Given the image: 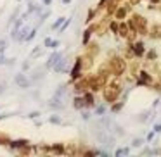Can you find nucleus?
I'll return each mask as SVG.
<instances>
[{
    "instance_id": "1",
    "label": "nucleus",
    "mask_w": 161,
    "mask_h": 157,
    "mask_svg": "<svg viewBox=\"0 0 161 157\" xmlns=\"http://www.w3.org/2000/svg\"><path fill=\"white\" fill-rule=\"evenodd\" d=\"M104 100L106 102H116V99L121 95V85L120 83H116V81H113L109 86H106L104 88Z\"/></svg>"
},
{
    "instance_id": "2",
    "label": "nucleus",
    "mask_w": 161,
    "mask_h": 157,
    "mask_svg": "<svg viewBox=\"0 0 161 157\" xmlns=\"http://www.w3.org/2000/svg\"><path fill=\"white\" fill-rule=\"evenodd\" d=\"M109 67H111V74L120 76V74H123V73H125L127 64H125V60H123L121 57H113V59L109 60Z\"/></svg>"
},
{
    "instance_id": "3",
    "label": "nucleus",
    "mask_w": 161,
    "mask_h": 157,
    "mask_svg": "<svg viewBox=\"0 0 161 157\" xmlns=\"http://www.w3.org/2000/svg\"><path fill=\"white\" fill-rule=\"evenodd\" d=\"M83 67H85V66H83V57H78L76 62H75V66H73V69L69 71V76H71L73 81L83 78Z\"/></svg>"
},
{
    "instance_id": "4",
    "label": "nucleus",
    "mask_w": 161,
    "mask_h": 157,
    "mask_svg": "<svg viewBox=\"0 0 161 157\" xmlns=\"http://www.w3.org/2000/svg\"><path fill=\"white\" fill-rule=\"evenodd\" d=\"M137 85L139 86H153L154 85V80H153V74L146 69H142L139 73V80H137Z\"/></svg>"
},
{
    "instance_id": "5",
    "label": "nucleus",
    "mask_w": 161,
    "mask_h": 157,
    "mask_svg": "<svg viewBox=\"0 0 161 157\" xmlns=\"http://www.w3.org/2000/svg\"><path fill=\"white\" fill-rule=\"evenodd\" d=\"M14 81H16V85L19 86V88H29L31 86V78H28L24 73H17L16 76H14Z\"/></svg>"
},
{
    "instance_id": "6",
    "label": "nucleus",
    "mask_w": 161,
    "mask_h": 157,
    "mask_svg": "<svg viewBox=\"0 0 161 157\" xmlns=\"http://www.w3.org/2000/svg\"><path fill=\"white\" fill-rule=\"evenodd\" d=\"M52 69H54L55 73H68V74H69V71H71V69H69V60H68L66 57H61Z\"/></svg>"
},
{
    "instance_id": "7",
    "label": "nucleus",
    "mask_w": 161,
    "mask_h": 157,
    "mask_svg": "<svg viewBox=\"0 0 161 157\" xmlns=\"http://www.w3.org/2000/svg\"><path fill=\"white\" fill-rule=\"evenodd\" d=\"M130 9H132L130 3H128V5H120V7L116 9V12H114V19H127Z\"/></svg>"
},
{
    "instance_id": "8",
    "label": "nucleus",
    "mask_w": 161,
    "mask_h": 157,
    "mask_svg": "<svg viewBox=\"0 0 161 157\" xmlns=\"http://www.w3.org/2000/svg\"><path fill=\"white\" fill-rule=\"evenodd\" d=\"M26 145H29V142L28 140H24V138H17V140H10V143H9V147H10V150H21L23 147H26Z\"/></svg>"
},
{
    "instance_id": "9",
    "label": "nucleus",
    "mask_w": 161,
    "mask_h": 157,
    "mask_svg": "<svg viewBox=\"0 0 161 157\" xmlns=\"http://www.w3.org/2000/svg\"><path fill=\"white\" fill-rule=\"evenodd\" d=\"M134 52H135V57H137V59H142V57L146 55V43H144V41L134 43Z\"/></svg>"
},
{
    "instance_id": "10",
    "label": "nucleus",
    "mask_w": 161,
    "mask_h": 157,
    "mask_svg": "<svg viewBox=\"0 0 161 157\" xmlns=\"http://www.w3.org/2000/svg\"><path fill=\"white\" fill-rule=\"evenodd\" d=\"M61 57H62V54H61V52H54V54H52V55H50V57L47 59V62H45V67H47V69L54 67V66L57 64V60H59Z\"/></svg>"
},
{
    "instance_id": "11",
    "label": "nucleus",
    "mask_w": 161,
    "mask_h": 157,
    "mask_svg": "<svg viewBox=\"0 0 161 157\" xmlns=\"http://www.w3.org/2000/svg\"><path fill=\"white\" fill-rule=\"evenodd\" d=\"M95 31V24H92V26H88L85 31H83V40H82V45L83 47H87L88 45V41H90V36H92V33Z\"/></svg>"
},
{
    "instance_id": "12",
    "label": "nucleus",
    "mask_w": 161,
    "mask_h": 157,
    "mask_svg": "<svg viewBox=\"0 0 161 157\" xmlns=\"http://www.w3.org/2000/svg\"><path fill=\"white\" fill-rule=\"evenodd\" d=\"M83 99H85V105H87V109H92V107H95V97H94V93L92 92H85L83 93Z\"/></svg>"
},
{
    "instance_id": "13",
    "label": "nucleus",
    "mask_w": 161,
    "mask_h": 157,
    "mask_svg": "<svg viewBox=\"0 0 161 157\" xmlns=\"http://www.w3.org/2000/svg\"><path fill=\"white\" fill-rule=\"evenodd\" d=\"M73 107H75V109H78V111H83V109H87L83 95H78V97H75V99H73Z\"/></svg>"
},
{
    "instance_id": "14",
    "label": "nucleus",
    "mask_w": 161,
    "mask_h": 157,
    "mask_svg": "<svg viewBox=\"0 0 161 157\" xmlns=\"http://www.w3.org/2000/svg\"><path fill=\"white\" fill-rule=\"evenodd\" d=\"M29 28L28 26H23V28H19V31H17V40L16 41H26V38H28V35H29Z\"/></svg>"
},
{
    "instance_id": "15",
    "label": "nucleus",
    "mask_w": 161,
    "mask_h": 157,
    "mask_svg": "<svg viewBox=\"0 0 161 157\" xmlns=\"http://www.w3.org/2000/svg\"><path fill=\"white\" fill-rule=\"evenodd\" d=\"M128 33H130V24H128V22H121V24H120V35L127 38Z\"/></svg>"
},
{
    "instance_id": "16",
    "label": "nucleus",
    "mask_w": 161,
    "mask_h": 157,
    "mask_svg": "<svg viewBox=\"0 0 161 157\" xmlns=\"http://www.w3.org/2000/svg\"><path fill=\"white\" fill-rule=\"evenodd\" d=\"M50 152H52V154H66V149H64L61 143H54V145L50 147Z\"/></svg>"
},
{
    "instance_id": "17",
    "label": "nucleus",
    "mask_w": 161,
    "mask_h": 157,
    "mask_svg": "<svg viewBox=\"0 0 161 157\" xmlns=\"http://www.w3.org/2000/svg\"><path fill=\"white\" fill-rule=\"evenodd\" d=\"M66 93H68V85H62V86H57V90H55V93H54V95L62 99Z\"/></svg>"
},
{
    "instance_id": "18",
    "label": "nucleus",
    "mask_w": 161,
    "mask_h": 157,
    "mask_svg": "<svg viewBox=\"0 0 161 157\" xmlns=\"http://www.w3.org/2000/svg\"><path fill=\"white\" fill-rule=\"evenodd\" d=\"M130 154V147H121V149H116L114 150V156L121 157V156H128Z\"/></svg>"
},
{
    "instance_id": "19",
    "label": "nucleus",
    "mask_w": 161,
    "mask_h": 157,
    "mask_svg": "<svg viewBox=\"0 0 161 157\" xmlns=\"http://www.w3.org/2000/svg\"><path fill=\"white\" fill-rule=\"evenodd\" d=\"M109 29H111V33L120 35V22H118V21H111V22H109Z\"/></svg>"
},
{
    "instance_id": "20",
    "label": "nucleus",
    "mask_w": 161,
    "mask_h": 157,
    "mask_svg": "<svg viewBox=\"0 0 161 157\" xmlns=\"http://www.w3.org/2000/svg\"><path fill=\"white\" fill-rule=\"evenodd\" d=\"M156 57H158V52H156L154 48H151L149 52H146V59H147V60L153 62V60H156Z\"/></svg>"
},
{
    "instance_id": "21",
    "label": "nucleus",
    "mask_w": 161,
    "mask_h": 157,
    "mask_svg": "<svg viewBox=\"0 0 161 157\" xmlns=\"http://www.w3.org/2000/svg\"><path fill=\"white\" fill-rule=\"evenodd\" d=\"M123 105H125V102H118V104H113V105H111V112H114V114H116V112H120V111L123 109Z\"/></svg>"
},
{
    "instance_id": "22",
    "label": "nucleus",
    "mask_w": 161,
    "mask_h": 157,
    "mask_svg": "<svg viewBox=\"0 0 161 157\" xmlns=\"http://www.w3.org/2000/svg\"><path fill=\"white\" fill-rule=\"evenodd\" d=\"M49 123H52V124H64V123H62V119H61L57 114L50 116V118H49Z\"/></svg>"
},
{
    "instance_id": "23",
    "label": "nucleus",
    "mask_w": 161,
    "mask_h": 157,
    "mask_svg": "<svg viewBox=\"0 0 161 157\" xmlns=\"http://www.w3.org/2000/svg\"><path fill=\"white\" fill-rule=\"evenodd\" d=\"M113 133L118 135V137H123V135H125V131H123V128H121L120 124H113Z\"/></svg>"
},
{
    "instance_id": "24",
    "label": "nucleus",
    "mask_w": 161,
    "mask_h": 157,
    "mask_svg": "<svg viewBox=\"0 0 161 157\" xmlns=\"http://www.w3.org/2000/svg\"><path fill=\"white\" fill-rule=\"evenodd\" d=\"M106 111H108V107H106L104 104L95 107V114H97V116H104V114H106Z\"/></svg>"
},
{
    "instance_id": "25",
    "label": "nucleus",
    "mask_w": 161,
    "mask_h": 157,
    "mask_svg": "<svg viewBox=\"0 0 161 157\" xmlns=\"http://www.w3.org/2000/svg\"><path fill=\"white\" fill-rule=\"evenodd\" d=\"M64 21H66V17H59V19H57V21L52 24V29H59V28L64 24Z\"/></svg>"
},
{
    "instance_id": "26",
    "label": "nucleus",
    "mask_w": 161,
    "mask_h": 157,
    "mask_svg": "<svg viewBox=\"0 0 161 157\" xmlns=\"http://www.w3.org/2000/svg\"><path fill=\"white\" fill-rule=\"evenodd\" d=\"M146 142H147V140H144V138H135V140L132 142V147H142Z\"/></svg>"
},
{
    "instance_id": "27",
    "label": "nucleus",
    "mask_w": 161,
    "mask_h": 157,
    "mask_svg": "<svg viewBox=\"0 0 161 157\" xmlns=\"http://www.w3.org/2000/svg\"><path fill=\"white\" fill-rule=\"evenodd\" d=\"M28 12L31 14V12H40V7L36 5V3H33V2H29V7H28Z\"/></svg>"
},
{
    "instance_id": "28",
    "label": "nucleus",
    "mask_w": 161,
    "mask_h": 157,
    "mask_svg": "<svg viewBox=\"0 0 161 157\" xmlns=\"http://www.w3.org/2000/svg\"><path fill=\"white\" fill-rule=\"evenodd\" d=\"M97 12H99V10H88V14H87V24L94 21V17H95V14H97Z\"/></svg>"
},
{
    "instance_id": "29",
    "label": "nucleus",
    "mask_w": 161,
    "mask_h": 157,
    "mask_svg": "<svg viewBox=\"0 0 161 157\" xmlns=\"http://www.w3.org/2000/svg\"><path fill=\"white\" fill-rule=\"evenodd\" d=\"M9 143H10V140L7 138V135L0 133V145H9Z\"/></svg>"
},
{
    "instance_id": "30",
    "label": "nucleus",
    "mask_w": 161,
    "mask_h": 157,
    "mask_svg": "<svg viewBox=\"0 0 161 157\" xmlns=\"http://www.w3.org/2000/svg\"><path fill=\"white\" fill-rule=\"evenodd\" d=\"M149 118H151V111H147V112H144V114H140V118H139V121H144V123H146V121H147Z\"/></svg>"
},
{
    "instance_id": "31",
    "label": "nucleus",
    "mask_w": 161,
    "mask_h": 157,
    "mask_svg": "<svg viewBox=\"0 0 161 157\" xmlns=\"http://www.w3.org/2000/svg\"><path fill=\"white\" fill-rule=\"evenodd\" d=\"M7 47H9V41L7 40H0V52H5Z\"/></svg>"
},
{
    "instance_id": "32",
    "label": "nucleus",
    "mask_w": 161,
    "mask_h": 157,
    "mask_svg": "<svg viewBox=\"0 0 161 157\" xmlns=\"http://www.w3.org/2000/svg\"><path fill=\"white\" fill-rule=\"evenodd\" d=\"M68 26H69V19H66V21H64V24L59 28V31H57V33H64V31L68 29Z\"/></svg>"
},
{
    "instance_id": "33",
    "label": "nucleus",
    "mask_w": 161,
    "mask_h": 157,
    "mask_svg": "<svg viewBox=\"0 0 161 157\" xmlns=\"http://www.w3.org/2000/svg\"><path fill=\"white\" fill-rule=\"evenodd\" d=\"M52 38H49V36H45V40H43V47H47V48H50V45H52Z\"/></svg>"
},
{
    "instance_id": "34",
    "label": "nucleus",
    "mask_w": 161,
    "mask_h": 157,
    "mask_svg": "<svg viewBox=\"0 0 161 157\" xmlns=\"http://www.w3.org/2000/svg\"><path fill=\"white\" fill-rule=\"evenodd\" d=\"M35 36H36V29H35V28H33V29H31V31H29V35H28V38H26V41H29V40H33V38H35Z\"/></svg>"
},
{
    "instance_id": "35",
    "label": "nucleus",
    "mask_w": 161,
    "mask_h": 157,
    "mask_svg": "<svg viewBox=\"0 0 161 157\" xmlns=\"http://www.w3.org/2000/svg\"><path fill=\"white\" fill-rule=\"evenodd\" d=\"M38 116H40V111H33V112H29V114H28V118H29V119H36Z\"/></svg>"
},
{
    "instance_id": "36",
    "label": "nucleus",
    "mask_w": 161,
    "mask_h": 157,
    "mask_svg": "<svg viewBox=\"0 0 161 157\" xmlns=\"http://www.w3.org/2000/svg\"><path fill=\"white\" fill-rule=\"evenodd\" d=\"M90 118H92V114H90V112H87V111H83V112H82V119H83V121H88Z\"/></svg>"
},
{
    "instance_id": "37",
    "label": "nucleus",
    "mask_w": 161,
    "mask_h": 157,
    "mask_svg": "<svg viewBox=\"0 0 161 157\" xmlns=\"http://www.w3.org/2000/svg\"><path fill=\"white\" fill-rule=\"evenodd\" d=\"M154 135H156V131L153 130L151 133H147V137H146V140H147V142H153V140H154Z\"/></svg>"
},
{
    "instance_id": "38",
    "label": "nucleus",
    "mask_w": 161,
    "mask_h": 157,
    "mask_svg": "<svg viewBox=\"0 0 161 157\" xmlns=\"http://www.w3.org/2000/svg\"><path fill=\"white\" fill-rule=\"evenodd\" d=\"M7 62H9V59H5L3 52H0V64H7Z\"/></svg>"
},
{
    "instance_id": "39",
    "label": "nucleus",
    "mask_w": 161,
    "mask_h": 157,
    "mask_svg": "<svg viewBox=\"0 0 161 157\" xmlns=\"http://www.w3.org/2000/svg\"><path fill=\"white\" fill-rule=\"evenodd\" d=\"M153 130H154L156 133H161V123H156V124L153 126Z\"/></svg>"
},
{
    "instance_id": "40",
    "label": "nucleus",
    "mask_w": 161,
    "mask_h": 157,
    "mask_svg": "<svg viewBox=\"0 0 161 157\" xmlns=\"http://www.w3.org/2000/svg\"><path fill=\"white\" fill-rule=\"evenodd\" d=\"M57 47H59V40H54V41H52V45H50V48L54 50V48H57Z\"/></svg>"
},
{
    "instance_id": "41",
    "label": "nucleus",
    "mask_w": 161,
    "mask_h": 157,
    "mask_svg": "<svg viewBox=\"0 0 161 157\" xmlns=\"http://www.w3.org/2000/svg\"><path fill=\"white\" fill-rule=\"evenodd\" d=\"M36 55H40V48H35V50L31 52V57H36Z\"/></svg>"
},
{
    "instance_id": "42",
    "label": "nucleus",
    "mask_w": 161,
    "mask_h": 157,
    "mask_svg": "<svg viewBox=\"0 0 161 157\" xmlns=\"http://www.w3.org/2000/svg\"><path fill=\"white\" fill-rule=\"evenodd\" d=\"M153 105H154V107H160V105H161V99H156V100H154V104H153Z\"/></svg>"
},
{
    "instance_id": "43",
    "label": "nucleus",
    "mask_w": 161,
    "mask_h": 157,
    "mask_svg": "<svg viewBox=\"0 0 161 157\" xmlns=\"http://www.w3.org/2000/svg\"><path fill=\"white\" fill-rule=\"evenodd\" d=\"M26 69H29V62H24L23 64V71H26Z\"/></svg>"
},
{
    "instance_id": "44",
    "label": "nucleus",
    "mask_w": 161,
    "mask_h": 157,
    "mask_svg": "<svg viewBox=\"0 0 161 157\" xmlns=\"http://www.w3.org/2000/svg\"><path fill=\"white\" fill-rule=\"evenodd\" d=\"M139 2H140V0H130V5H137Z\"/></svg>"
},
{
    "instance_id": "45",
    "label": "nucleus",
    "mask_w": 161,
    "mask_h": 157,
    "mask_svg": "<svg viewBox=\"0 0 161 157\" xmlns=\"http://www.w3.org/2000/svg\"><path fill=\"white\" fill-rule=\"evenodd\" d=\"M61 2H62L64 5H69V3H71V0H61Z\"/></svg>"
},
{
    "instance_id": "46",
    "label": "nucleus",
    "mask_w": 161,
    "mask_h": 157,
    "mask_svg": "<svg viewBox=\"0 0 161 157\" xmlns=\"http://www.w3.org/2000/svg\"><path fill=\"white\" fill-rule=\"evenodd\" d=\"M52 3V0H43V5H50Z\"/></svg>"
},
{
    "instance_id": "47",
    "label": "nucleus",
    "mask_w": 161,
    "mask_h": 157,
    "mask_svg": "<svg viewBox=\"0 0 161 157\" xmlns=\"http://www.w3.org/2000/svg\"><path fill=\"white\" fill-rule=\"evenodd\" d=\"M161 0H151V3H153V5H156V3H160Z\"/></svg>"
}]
</instances>
